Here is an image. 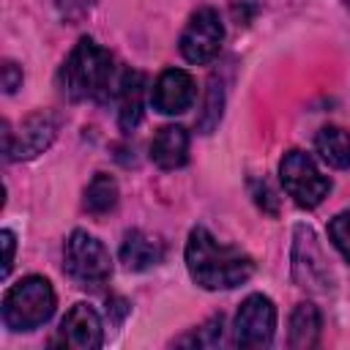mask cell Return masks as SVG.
<instances>
[{"mask_svg": "<svg viewBox=\"0 0 350 350\" xmlns=\"http://www.w3.org/2000/svg\"><path fill=\"white\" fill-rule=\"evenodd\" d=\"M328 238L339 249V254L350 262V211H342L328 224Z\"/></svg>", "mask_w": 350, "mask_h": 350, "instance_id": "d6986e66", "label": "cell"}, {"mask_svg": "<svg viewBox=\"0 0 350 350\" xmlns=\"http://www.w3.org/2000/svg\"><path fill=\"white\" fill-rule=\"evenodd\" d=\"M252 194H254V202H257L265 213H271V216L279 213V200H276L273 189H271L265 180H254V183H252Z\"/></svg>", "mask_w": 350, "mask_h": 350, "instance_id": "ffe728a7", "label": "cell"}, {"mask_svg": "<svg viewBox=\"0 0 350 350\" xmlns=\"http://www.w3.org/2000/svg\"><path fill=\"white\" fill-rule=\"evenodd\" d=\"M57 342L63 347L71 350H96L104 342V328H101V317L96 314L93 306L88 304H74L60 328H57Z\"/></svg>", "mask_w": 350, "mask_h": 350, "instance_id": "30bf717a", "label": "cell"}, {"mask_svg": "<svg viewBox=\"0 0 350 350\" xmlns=\"http://www.w3.org/2000/svg\"><path fill=\"white\" fill-rule=\"evenodd\" d=\"M142 96H145V74L126 71L118 90V123L123 131H134L142 120Z\"/></svg>", "mask_w": 350, "mask_h": 350, "instance_id": "5bb4252c", "label": "cell"}, {"mask_svg": "<svg viewBox=\"0 0 350 350\" xmlns=\"http://www.w3.org/2000/svg\"><path fill=\"white\" fill-rule=\"evenodd\" d=\"M320 328H323V317H320V309L309 301L298 304L290 314V347L293 350H306V347H314L317 339H320Z\"/></svg>", "mask_w": 350, "mask_h": 350, "instance_id": "9a60e30c", "label": "cell"}, {"mask_svg": "<svg viewBox=\"0 0 350 350\" xmlns=\"http://www.w3.org/2000/svg\"><path fill=\"white\" fill-rule=\"evenodd\" d=\"M16 88H22V68L14 60H5L3 63V90L14 93Z\"/></svg>", "mask_w": 350, "mask_h": 350, "instance_id": "7402d4cb", "label": "cell"}, {"mask_svg": "<svg viewBox=\"0 0 350 350\" xmlns=\"http://www.w3.org/2000/svg\"><path fill=\"white\" fill-rule=\"evenodd\" d=\"M112 79V55L98 46L93 38H79L71 55L66 57L57 82L60 90L71 101H85V98H101L109 88Z\"/></svg>", "mask_w": 350, "mask_h": 350, "instance_id": "7a4b0ae2", "label": "cell"}, {"mask_svg": "<svg viewBox=\"0 0 350 350\" xmlns=\"http://www.w3.org/2000/svg\"><path fill=\"white\" fill-rule=\"evenodd\" d=\"M118 205V183L112 175L107 172H98L93 175V180L88 183L85 189V200H82V208L93 216H104L109 213L112 208Z\"/></svg>", "mask_w": 350, "mask_h": 350, "instance_id": "e0dca14e", "label": "cell"}, {"mask_svg": "<svg viewBox=\"0 0 350 350\" xmlns=\"http://www.w3.org/2000/svg\"><path fill=\"white\" fill-rule=\"evenodd\" d=\"M276 331V306L268 295H249L232 323V345L238 347H268Z\"/></svg>", "mask_w": 350, "mask_h": 350, "instance_id": "52a82bcc", "label": "cell"}, {"mask_svg": "<svg viewBox=\"0 0 350 350\" xmlns=\"http://www.w3.org/2000/svg\"><path fill=\"white\" fill-rule=\"evenodd\" d=\"M186 268L200 287L230 290L252 276L254 262L241 249L219 243L205 227H194L186 241Z\"/></svg>", "mask_w": 350, "mask_h": 350, "instance_id": "6da1fadb", "label": "cell"}, {"mask_svg": "<svg viewBox=\"0 0 350 350\" xmlns=\"http://www.w3.org/2000/svg\"><path fill=\"white\" fill-rule=\"evenodd\" d=\"M194 96H197L194 77L183 68H167L159 74L150 101L153 109H159L161 115H180L194 104Z\"/></svg>", "mask_w": 350, "mask_h": 350, "instance_id": "8fae6325", "label": "cell"}, {"mask_svg": "<svg viewBox=\"0 0 350 350\" xmlns=\"http://www.w3.org/2000/svg\"><path fill=\"white\" fill-rule=\"evenodd\" d=\"M63 268L77 287L98 290L112 273V260L98 238L85 230H74L63 249Z\"/></svg>", "mask_w": 350, "mask_h": 350, "instance_id": "277c9868", "label": "cell"}, {"mask_svg": "<svg viewBox=\"0 0 350 350\" xmlns=\"http://www.w3.org/2000/svg\"><path fill=\"white\" fill-rule=\"evenodd\" d=\"M279 178H282L284 191L301 208H317L331 191V178L323 175L317 170L314 159L304 150H287L284 153V159L279 164Z\"/></svg>", "mask_w": 350, "mask_h": 350, "instance_id": "5b68a950", "label": "cell"}, {"mask_svg": "<svg viewBox=\"0 0 350 350\" xmlns=\"http://www.w3.org/2000/svg\"><path fill=\"white\" fill-rule=\"evenodd\" d=\"M57 123L49 112H33L22 120L19 134L14 137V131L8 129V123H3V150L8 161H25L33 159L38 153H44L52 139H55Z\"/></svg>", "mask_w": 350, "mask_h": 350, "instance_id": "9c48e42d", "label": "cell"}, {"mask_svg": "<svg viewBox=\"0 0 350 350\" xmlns=\"http://www.w3.org/2000/svg\"><path fill=\"white\" fill-rule=\"evenodd\" d=\"M55 312V290L44 276H25L3 295V323L11 331H33Z\"/></svg>", "mask_w": 350, "mask_h": 350, "instance_id": "3957f363", "label": "cell"}, {"mask_svg": "<svg viewBox=\"0 0 350 350\" xmlns=\"http://www.w3.org/2000/svg\"><path fill=\"white\" fill-rule=\"evenodd\" d=\"M221 342V317H213L211 323H205L200 328V336L194 334V345L197 347H213Z\"/></svg>", "mask_w": 350, "mask_h": 350, "instance_id": "44dd1931", "label": "cell"}, {"mask_svg": "<svg viewBox=\"0 0 350 350\" xmlns=\"http://www.w3.org/2000/svg\"><path fill=\"white\" fill-rule=\"evenodd\" d=\"M57 5H63V0H57ZM71 5H77V0H68V3H66V8H63V16L68 14V8H71ZM90 5H93V0H82V3H79V16H82V14H85Z\"/></svg>", "mask_w": 350, "mask_h": 350, "instance_id": "cb8c5ba5", "label": "cell"}, {"mask_svg": "<svg viewBox=\"0 0 350 350\" xmlns=\"http://www.w3.org/2000/svg\"><path fill=\"white\" fill-rule=\"evenodd\" d=\"M164 257V243L150 235V232H142V230H129L123 235V243H120V262L129 268V271H148L153 265H159Z\"/></svg>", "mask_w": 350, "mask_h": 350, "instance_id": "7c38bea8", "label": "cell"}, {"mask_svg": "<svg viewBox=\"0 0 350 350\" xmlns=\"http://www.w3.org/2000/svg\"><path fill=\"white\" fill-rule=\"evenodd\" d=\"M221 41H224L221 16H219L216 8H208L205 5V8H197L189 16V22H186V27L180 33L178 46H180V55L189 63L202 66V63H208V60H213L219 55Z\"/></svg>", "mask_w": 350, "mask_h": 350, "instance_id": "8992f818", "label": "cell"}, {"mask_svg": "<svg viewBox=\"0 0 350 350\" xmlns=\"http://www.w3.org/2000/svg\"><path fill=\"white\" fill-rule=\"evenodd\" d=\"M0 238H3V249H5V257H3V276H8V273H11V265H14V232H11V230H3Z\"/></svg>", "mask_w": 350, "mask_h": 350, "instance_id": "603a6c76", "label": "cell"}, {"mask_svg": "<svg viewBox=\"0 0 350 350\" xmlns=\"http://www.w3.org/2000/svg\"><path fill=\"white\" fill-rule=\"evenodd\" d=\"M345 3H347V8H350V0H345Z\"/></svg>", "mask_w": 350, "mask_h": 350, "instance_id": "d4e9b609", "label": "cell"}, {"mask_svg": "<svg viewBox=\"0 0 350 350\" xmlns=\"http://www.w3.org/2000/svg\"><path fill=\"white\" fill-rule=\"evenodd\" d=\"M221 107H224V88L216 77H211L208 82V93H205V104H202V112L197 118V126L202 134H211L219 120H221Z\"/></svg>", "mask_w": 350, "mask_h": 350, "instance_id": "ac0fdd59", "label": "cell"}, {"mask_svg": "<svg viewBox=\"0 0 350 350\" xmlns=\"http://www.w3.org/2000/svg\"><path fill=\"white\" fill-rule=\"evenodd\" d=\"M293 276L304 290L312 293H328L331 290V268L317 246V238L312 227L298 224L293 238Z\"/></svg>", "mask_w": 350, "mask_h": 350, "instance_id": "ba28073f", "label": "cell"}, {"mask_svg": "<svg viewBox=\"0 0 350 350\" xmlns=\"http://www.w3.org/2000/svg\"><path fill=\"white\" fill-rule=\"evenodd\" d=\"M150 159L161 170H178L189 159V131L183 126H161L150 139Z\"/></svg>", "mask_w": 350, "mask_h": 350, "instance_id": "4fadbf2b", "label": "cell"}, {"mask_svg": "<svg viewBox=\"0 0 350 350\" xmlns=\"http://www.w3.org/2000/svg\"><path fill=\"white\" fill-rule=\"evenodd\" d=\"M314 148L325 164L336 170H350V131L339 126H325L317 131Z\"/></svg>", "mask_w": 350, "mask_h": 350, "instance_id": "2e32d148", "label": "cell"}]
</instances>
